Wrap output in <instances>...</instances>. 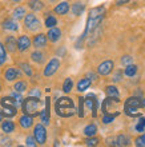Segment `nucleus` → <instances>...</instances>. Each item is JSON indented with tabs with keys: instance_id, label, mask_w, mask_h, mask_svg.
I'll return each instance as SVG.
<instances>
[{
	"instance_id": "nucleus-8",
	"label": "nucleus",
	"mask_w": 145,
	"mask_h": 147,
	"mask_svg": "<svg viewBox=\"0 0 145 147\" xmlns=\"http://www.w3.org/2000/svg\"><path fill=\"white\" fill-rule=\"evenodd\" d=\"M59 67H60V60L56 58L51 59V62L48 63L47 67L44 68V76H52V75L59 70Z\"/></svg>"
},
{
	"instance_id": "nucleus-1",
	"label": "nucleus",
	"mask_w": 145,
	"mask_h": 147,
	"mask_svg": "<svg viewBox=\"0 0 145 147\" xmlns=\"http://www.w3.org/2000/svg\"><path fill=\"white\" fill-rule=\"evenodd\" d=\"M104 15H105V8L101 5V7H95L92 8L91 12H89V16H88V20H87V28H85V32L81 36V40H84L87 38L88 34L93 32L97 28L101 20L104 19Z\"/></svg>"
},
{
	"instance_id": "nucleus-31",
	"label": "nucleus",
	"mask_w": 145,
	"mask_h": 147,
	"mask_svg": "<svg viewBox=\"0 0 145 147\" xmlns=\"http://www.w3.org/2000/svg\"><path fill=\"white\" fill-rule=\"evenodd\" d=\"M13 88H15V91H17V92L21 94V92H24V91L27 90V83H25V82H23V80H21V82H17Z\"/></svg>"
},
{
	"instance_id": "nucleus-19",
	"label": "nucleus",
	"mask_w": 145,
	"mask_h": 147,
	"mask_svg": "<svg viewBox=\"0 0 145 147\" xmlns=\"http://www.w3.org/2000/svg\"><path fill=\"white\" fill-rule=\"evenodd\" d=\"M68 11H69V4L67 3V1H63V3H60L55 8V12L59 13V15H65Z\"/></svg>"
},
{
	"instance_id": "nucleus-21",
	"label": "nucleus",
	"mask_w": 145,
	"mask_h": 147,
	"mask_svg": "<svg viewBox=\"0 0 145 147\" xmlns=\"http://www.w3.org/2000/svg\"><path fill=\"white\" fill-rule=\"evenodd\" d=\"M89 86H91V79L84 78V79H81V80L77 83V91H79V92H83V91H85Z\"/></svg>"
},
{
	"instance_id": "nucleus-30",
	"label": "nucleus",
	"mask_w": 145,
	"mask_h": 147,
	"mask_svg": "<svg viewBox=\"0 0 145 147\" xmlns=\"http://www.w3.org/2000/svg\"><path fill=\"white\" fill-rule=\"evenodd\" d=\"M72 87H73V82H72V79H65V82H64V84H63V91L64 92H71V90H72Z\"/></svg>"
},
{
	"instance_id": "nucleus-26",
	"label": "nucleus",
	"mask_w": 145,
	"mask_h": 147,
	"mask_svg": "<svg viewBox=\"0 0 145 147\" xmlns=\"http://www.w3.org/2000/svg\"><path fill=\"white\" fill-rule=\"evenodd\" d=\"M31 58H32V60H33V62L39 63V64H41V63L44 62V54H43V52H40V51H35V52H32Z\"/></svg>"
},
{
	"instance_id": "nucleus-33",
	"label": "nucleus",
	"mask_w": 145,
	"mask_h": 147,
	"mask_svg": "<svg viewBox=\"0 0 145 147\" xmlns=\"http://www.w3.org/2000/svg\"><path fill=\"white\" fill-rule=\"evenodd\" d=\"M56 24H57V20H56L55 16H48V18L45 19V27L52 28V27H55Z\"/></svg>"
},
{
	"instance_id": "nucleus-4",
	"label": "nucleus",
	"mask_w": 145,
	"mask_h": 147,
	"mask_svg": "<svg viewBox=\"0 0 145 147\" xmlns=\"http://www.w3.org/2000/svg\"><path fill=\"white\" fill-rule=\"evenodd\" d=\"M17 106H19V103L12 96L3 98V99H1V109H3V111H0V112H1V115L13 116V115H16V112H17Z\"/></svg>"
},
{
	"instance_id": "nucleus-46",
	"label": "nucleus",
	"mask_w": 145,
	"mask_h": 147,
	"mask_svg": "<svg viewBox=\"0 0 145 147\" xmlns=\"http://www.w3.org/2000/svg\"><path fill=\"white\" fill-rule=\"evenodd\" d=\"M141 106H142V107H144V109H145V99H142V102H141Z\"/></svg>"
},
{
	"instance_id": "nucleus-20",
	"label": "nucleus",
	"mask_w": 145,
	"mask_h": 147,
	"mask_svg": "<svg viewBox=\"0 0 145 147\" xmlns=\"http://www.w3.org/2000/svg\"><path fill=\"white\" fill-rule=\"evenodd\" d=\"M3 28L4 30H8V31H17V23H16L15 20H12V19H8L5 20L3 23Z\"/></svg>"
},
{
	"instance_id": "nucleus-41",
	"label": "nucleus",
	"mask_w": 145,
	"mask_h": 147,
	"mask_svg": "<svg viewBox=\"0 0 145 147\" xmlns=\"http://www.w3.org/2000/svg\"><path fill=\"white\" fill-rule=\"evenodd\" d=\"M11 96L13 98V99H15V100L17 102V103H21V100H23V98H21L20 92H17V91H16V92H12V94H11Z\"/></svg>"
},
{
	"instance_id": "nucleus-34",
	"label": "nucleus",
	"mask_w": 145,
	"mask_h": 147,
	"mask_svg": "<svg viewBox=\"0 0 145 147\" xmlns=\"http://www.w3.org/2000/svg\"><path fill=\"white\" fill-rule=\"evenodd\" d=\"M5 59H7V54H5V48L4 46L0 43V66L5 63Z\"/></svg>"
},
{
	"instance_id": "nucleus-13",
	"label": "nucleus",
	"mask_w": 145,
	"mask_h": 147,
	"mask_svg": "<svg viewBox=\"0 0 145 147\" xmlns=\"http://www.w3.org/2000/svg\"><path fill=\"white\" fill-rule=\"evenodd\" d=\"M33 46L36 47V48H43V47H45L47 46V35H44V34H39V35L35 36Z\"/></svg>"
},
{
	"instance_id": "nucleus-14",
	"label": "nucleus",
	"mask_w": 145,
	"mask_h": 147,
	"mask_svg": "<svg viewBox=\"0 0 145 147\" xmlns=\"http://www.w3.org/2000/svg\"><path fill=\"white\" fill-rule=\"evenodd\" d=\"M48 39H49L51 42H53V43H56V42H59L60 40V38H61V31L59 30L57 27H52L49 30V32H48Z\"/></svg>"
},
{
	"instance_id": "nucleus-11",
	"label": "nucleus",
	"mask_w": 145,
	"mask_h": 147,
	"mask_svg": "<svg viewBox=\"0 0 145 147\" xmlns=\"http://www.w3.org/2000/svg\"><path fill=\"white\" fill-rule=\"evenodd\" d=\"M113 67H115L113 62H112V60H107V62L101 63V64L97 67V71H99L100 75H109V74L112 72V70H113Z\"/></svg>"
},
{
	"instance_id": "nucleus-17",
	"label": "nucleus",
	"mask_w": 145,
	"mask_h": 147,
	"mask_svg": "<svg viewBox=\"0 0 145 147\" xmlns=\"http://www.w3.org/2000/svg\"><path fill=\"white\" fill-rule=\"evenodd\" d=\"M32 124H33V119H32V116L31 115L24 114V115L20 118V126H21L23 128H29Z\"/></svg>"
},
{
	"instance_id": "nucleus-32",
	"label": "nucleus",
	"mask_w": 145,
	"mask_h": 147,
	"mask_svg": "<svg viewBox=\"0 0 145 147\" xmlns=\"http://www.w3.org/2000/svg\"><path fill=\"white\" fill-rule=\"evenodd\" d=\"M134 130L137 132H144L145 130V118H140V120L137 122V124L134 126Z\"/></svg>"
},
{
	"instance_id": "nucleus-9",
	"label": "nucleus",
	"mask_w": 145,
	"mask_h": 147,
	"mask_svg": "<svg viewBox=\"0 0 145 147\" xmlns=\"http://www.w3.org/2000/svg\"><path fill=\"white\" fill-rule=\"evenodd\" d=\"M130 143V139L125 135H118L116 138L108 139V144L109 146H128Z\"/></svg>"
},
{
	"instance_id": "nucleus-6",
	"label": "nucleus",
	"mask_w": 145,
	"mask_h": 147,
	"mask_svg": "<svg viewBox=\"0 0 145 147\" xmlns=\"http://www.w3.org/2000/svg\"><path fill=\"white\" fill-rule=\"evenodd\" d=\"M33 135H35V139L37 142L39 144H44L47 140V131H45V127L43 124H37L33 130Z\"/></svg>"
},
{
	"instance_id": "nucleus-50",
	"label": "nucleus",
	"mask_w": 145,
	"mask_h": 147,
	"mask_svg": "<svg viewBox=\"0 0 145 147\" xmlns=\"http://www.w3.org/2000/svg\"><path fill=\"white\" fill-rule=\"evenodd\" d=\"M0 90H1V86H0Z\"/></svg>"
},
{
	"instance_id": "nucleus-40",
	"label": "nucleus",
	"mask_w": 145,
	"mask_h": 147,
	"mask_svg": "<svg viewBox=\"0 0 145 147\" xmlns=\"http://www.w3.org/2000/svg\"><path fill=\"white\" fill-rule=\"evenodd\" d=\"M97 143H99V139H97V138L89 136V139H87V146H96Z\"/></svg>"
},
{
	"instance_id": "nucleus-43",
	"label": "nucleus",
	"mask_w": 145,
	"mask_h": 147,
	"mask_svg": "<svg viewBox=\"0 0 145 147\" xmlns=\"http://www.w3.org/2000/svg\"><path fill=\"white\" fill-rule=\"evenodd\" d=\"M40 95H41V92H40V90H37V88H33V90H32V91L29 92V96L40 98Z\"/></svg>"
},
{
	"instance_id": "nucleus-28",
	"label": "nucleus",
	"mask_w": 145,
	"mask_h": 147,
	"mask_svg": "<svg viewBox=\"0 0 145 147\" xmlns=\"http://www.w3.org/2000/svg\"><path fill=\"white\" fill-rule=\"evenodd\" d=\"M96 132H97V127H96L95 124H89V126H87L84 128V134L87 136H95Z\"/></svg>"
},
{
	"instance_id": "nucleus-10",
	"label": "nucleus",
	"mask_w": 145,
	"mask_h": 147,
	"mask_svg": "<svg viewBox=\"0 0 145 147\" xmlns=\"http://www.w3.org/2000/svg\"><path fill=\"white\" fill-rule=\"evenodd\" d=\"M85 105H87L88 109L92 110V115L96 116V111H97V99H96V96L93 95V94H89L87 98L84 99Z\"/></svg>"
},
{
	"instance_id": "nucleus-48",
	"label": "nucleus",
	"mask_w": 145,
	"mask_h": 147,
	"mask_svg": "<svg viewBox=\"0 0 145 147\" xmlns=\"http://www.w3.org/2000/svg\"><path fill=\"white\" fill-rule=\"evenodd\" d=\"M0 120H1V112H0Z\"/></svg>"
},
{
	"instance_id": "nucleus-25",
	"label": "nucleus",
	"mask_w": 145,
	"mask_h": 147,
	"mask_svg": "<svg viewBox=\"0 0 145 147\" xmlns=\"http://www.w3.org/2000/svg\"><path fill=\"white\" fill-rule=\"evenodd\" d=\"M44 4L40 1V0H31L29 1V8L32 11H41Z\"/></svg>"
},
{
	"instance_id": "nucleus-27",
	"label": "nucleus",
	"mask_w": 145,
	"mask_h": 147,
	"mask_svg": "<svg viewBox=\"0 0 145 147\" xmlns=\"http://www.w3.org/2000/svg\"><path fill=\"white\" fill-rule=\"evenodd\" d=\"M25 15H27V13H25V8H23V7H17L15 11H13V18H15L16 20L23 19Z\"/></svg>"
},
{
	"instance_id": "nucleus-38",
	"label": "nucleus",
	"mask_w": 145,
	"mask_h": 147,
	"mask_svg": "<svg viewBox=\"0 0 145 147\" xmlns=\"http://www.w3.org/2000/svg\"><path fill=\"white\" fill-rule=\"evenodd\" d=\"M21 68H23V71L27 74L28 76H32V70H31L29 64H27V63H23V64H21Z\"/></svg>"
},
{
	"instance_id": "nucleus-44",
	"label": "nucleus",
	"mask_w": 145,
	"mask_h": 147,
	"mask_svg": "<svg viewBox=\"0 0 145 147\" xmlns=\"http://www.w3.org/2000/svg\"><path fill=\"white\" fill-rule=\"evenodd\" d=\"M128 1H130V0H117V5H122V4H125V3H128Z\"/></svg>"
},
{
	"instance_id": "nucleus-7",
	"label": "nucleus",
	"mask_w": 145,
	"mask_h": 147,
	"mask_svg": "<svg viewBox=\"0 0 145 147\" xmlns=\"http://www.w3.org/2000/svg\"><path fill=\"white\" fill-rule=\"evenodd\" d=\"M24 24H25V27H27L28 30H31V31H35V30H37V28L40 27V22H39V19L33 13L25 15V18H24Z\"/></svg>"
},
{
	"instance_id": "nucleus-15",
	"label": "nucleus",
	"mask_w": 145,
	"mask_h": 147,
	"mask_svg": "<svg viewBox=\"0 0 145 147\" xmlns=\"http://www.w3.org/2000/svg\"><path fill=\"white\" fill-rule=\"evenodd\" d=\"M19 76H20V71L17 70V68H15V67H9L7 70V72H5V79H7L8 82L15 80V79H17Z\"/></svg>"
},
{
	"instance_id": "nucleus-24",
	"label": "nucleus",
	"mask_w": 145,
	"mask_h": 147,
	"mask_svg": "<svg viewBox=\"0 0 145 147\" xmlns=\"http://www.w3.org/2000/svg\"><path fill=\"white\" fill-rule=\"evenodd\" d=\"M84 9H85V5L83 3H75L72 7V12L75 16H80L84 12Z\"/></svg>"
},
{
	"instance_id": "nucleus-45",
	"label": "nucleus",
	"mask_w": 145,
	"mask_h": 147,
	"mask_svg": "<svg viewBox=\"0 0 145 147\" xmlns=\"http://www.w3.org/2000/svg\"><path fill=\"white\" fill-rule=\"evenodd\" d=\"M121 74H122V72H118L117 75H116V76H115V82H118V80H121V79H120V75H121Z\"/></svg>"
},
{
	"instance_id": "nucleus-2",
	"label": "nucleus",
	"mask_w": 145,
	"mask_h": 147,
	"mask_svg": "<svg viewBox=\"0 0 145 147\" xmlns=\"http://www.w3.org/2000/svg\"><path fill=\"white\" fill-rule=\"evenodd\" d=\"M56 114L63 118H69V116L75 115L76 109H75V103L71 98H60L56 102Z\"/></svg>"
},
{
	"instance_id": "nucleus-23",
	"label": "nucleus",
	"mask_w": 145,
	"mask_h": 147,
	"mask_svg": "<svg viewBox=\"0 0 145 147\" xmlns=\"http://www.w3.org/2000/svg\"><path fill=\"white\" fill-rule=\"evenodd\" d=\"M107 94L109 98H115V99H120V92H118V90L116 88L115 86H108L107 87Z\"/></svg>"
},
{
	"instance_id": "nucleus-16",
	"label": "nucleus",
	"mask_w": 145,
	"mask_h": 147,
	"mask_svg": "<svg viewBox=\"0 0 145 147\" xmlns=\"http://www.w3.org/2000/svg\"><path fill=\"white\" fill-rule=\"evenodd\" d=\"M49 100H51L49 98L45 99V109L43 110L41 114H40V115H41V122L44 124L49 123Z\"/></svg>"
},
{
	"instance_id": "nucleus-35",
	"label": "nucleus",
	"mask_w": 145,
	"mask_h": 147,
	"mask_svg": "<svg viewBox=\"0 0 145 147\" xmlns=\"http://www.w3.org/2000/svg\"><path fill=\"white\" fill-rule=\"evenodd\" d=\"M116 115H117V114H113V115H112V114H104V119H103V122H104L105 124L111 123V122H113V119L116 118Z\"/></svg>"
},
{
	"instance_id": "nucleus-18",
	"label": "nucleus",
	"mask_w": 145,
	"mask_h": 147,
	"mask_svg": "<svg viewBox=\"0 0 145 147\" xmlns=\"http://www.w3.org/2000/svg\"><path fill=\"white\" fill-rule=\"evenodd\" d=\"M5 47L8 48L9 52H15L16 48H17V42L13 36H8L7 40H5Z\"/></svg>"
},
{
	"instance_id": "nucleus-39",
	"label": "nucleus",
	"mask_w": 145,
	"mask_h": 147,
	"mask_svg": "<svg viewBox=\"0 0 145 147\" xmlns=\"http://www.w3.org/2000/svg\"><path fill=\"white\" fill-rule=\"evenodd\" d=\"M25 143H27V146H36L37 144V142H36V139H35L33 136H28L27 140H25Z\"/></svg>"
},
{
	"instance_id": "nucleus-37",
	"label": "nucleus",
	"mask_w": 145,
	"mask_h": 147,
	"mask_svg": "<svg viewBox=\"0 0 145 147\" xmlns=\"http://www.w3.org/2000/svg\"><path fill=\"white\" fill-rule=\"evenodd\" d=\"M136 146L138 147H145V134L141 136H138L137 139H136Z\"/></svg>"
},
{
	"instance_id": "nucleus-42",
	"label": "nucleus",
	"mask_w": 145,
	"mask_h": 147,
	"mask_svg": "<svg viewBox=\"0 0 145 147\" xmlns=\"http://www.w3.org/2000/svg\"><path fill=\"white\" fill-rule=\"evenodd\" d=\"M79 115L84 116V99H80V106H79Z\"/></svg>"
},
{
	"instance_id": "nucleus-3",
	"label": "nucleus",
	"mask_w": 145,
	"mask_h": 147,
	"mask_svg": "<svg viewBox=\"0 0 145 147\" xmlns=\"http://www.w3.org/2000/svg\"><path fill=\"white\" fill-rule=\"evenodd\" d=\"M40 105H41V102L39 100V98H35V96L27 98V99L23 102V111H24V114L31 115V116L37 115L39 109H40Z\"/></svg>"
},
{
	"instance_id": "nucleus-36",
	"label": "nucleus",
	"mask_w": 145,
	"mask_h": 147,
	"mask_svg": "<svg viewBox=\"0 0 145 147\" xmlns=\"http://www.w3.org/2000/svg\"><path fill=\"white\" fill-rule=\"evenodd\" d=\"M132 63H133V58L132 56H124V58H121V64H124V66H129Z\"/></svg>"
},
{
	"instance_id": "nucleus-29",
	"label": "nucleus",
	"mask_w": 145,
	"mask_h": 147,
	"mask_svg": "<svg viewBox=\"0 0 145 147\" xmlns=\"http://www.w3.org/2000/svg\"><path fill=\"white\" fill-rule=\"evenodd\" d=\"M125 75L126 76H134L136 74H137V66H134V64H129V66H126L125 68Z\"/></svg>"
},
{
	"instance_id": "nucleus-5",
	"label": "nucleus",
	"mask_w": 145,
	"mask_h": 147,
	"mask_svg": "<svg viewBox=\"0 0 145 147\" xmlns=\"http://www.w3.org/2000/svg\"><path fill=\"white\" fill-rule=\"evenodd\" d=\"M142 107L141 106V100L137 98H129L128 100H125L124 103V111L128 116H136L137 115V110Z\"/></svg>"
},
{
	"instance_id": "nucleus-12",
	"label": "nucleus",
	"mask_w": 145,
	"mask_h": 147,
	"mask_svg": "<svg viewBox=\"0 0 145 147\" xmlns=\"http://www.w3.org/2000/svg\"><path fill=\"white\" fill-rule=\"evenodd\" d=\"M31 46V40L28 36L23 35L20 36L19 39H17V50L20 51V52H24V51H27L28 48H29Z\"/></svg>"
},
{
	"instance_id": "nucleus-49",
	"label": "nucleus",
	"mask_w": 145,
	"mask_h": 147,
	"mask_svg": "<svg viewBox=\"0 0 145 147\" xmlns=\"http://www.w3.org/2000/svg\"><path fill=\"white\" fill-rule=\"evenodd\" d=\"M49 1H52V3H53V1H56V0H49Z\"/></svg>"
},
{
	"instance_id": "nucleus-22",
	"label": "nucleus",
	"mask_w": 145,
	"mask_h": 147,
	"mask_svg": "<svg viewBox=\"0 0 145 147\" xmlns=\"http://www.w3.org/2000/svg\"><path fill=\"white\" fill-rule=\"evenodd\" d=\"M1 128H3V131L5 134H9V132H12L15 130V123L11 122V120H4L3 124H1Z\"/></svg>"
},
{
	"instance_id": "nucleus-47",
	"label": "nucleus",
	"mask_w": 145,
	"mask_h": 147,
	"mask_svg": "<svg viewBox=\"0 0 145 147\" xmlns=\"http://www.w3.org/2000/svg\"><path fill=\"white\" fill-rule=\"evenodd\" d=\"M12 1H15V3H19V1H21V0H12Z\"/></svg>"
}]
</instances>
